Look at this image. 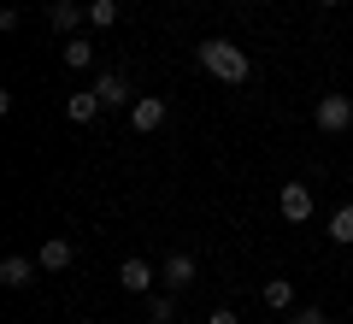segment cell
<instances>
[{
  "label": "cell",
  "instance_id": "6",
  "mask_svg": "<svg viewBox=\"0 0 353 324\" xmlns=\"http://www.w3.org/2000/svg\"><path fill=\"white\" fill-rule=\"evenodd\" d=\"M194 277H201V265H194V254H171V260H165V271H159V283L183 295V289H189Z\"/></svg>",
  "mask_w": 353,
  "mask_h": 324
},
{
  "label": "cell",
  "instance_id": "2",
  "mask_svg": "<svg viewBox=\"0 0 353 324\" xmlns=\"http://www.w3.org/2000/svg\"><path fill=\"white\" fill-rule=\"evenodd\" d=\"M312 118H318L324 136H341V130H353V100H347V95H318Z\"/></svg>",
  "mask_w": 353,
  "mask_h": 324
},
{
  "label": "cell",
  "instance_id": "10",
  "mask_svg": "<svg viewBox=\"0 0 353 324\" xmlns=\"http://www.w3.org/2000/svg\"><path fill=\"white\" fill-rule=\"evenodd\" d=\"M36 260H41V271H65V265L77 260V242H71V236H48Z\"/></svg>",
  "mask_w": 353,
  "mask_h": 324
},
{
  "label": "cell",
  "instance_id": "4",
  "mask_svg": "<svg viewBox=\"0 0 353 324\" xmlns=\"http://www.w3.org/2000/svg\"><path fill=\"white\" fill-rule=\"evenodd\" d=\"M159 124H165V100H159V95H136V106H130V130L153 136Z\"/></svg>",
  "mask_w": 353,
  "mask_h": 324
},
{
  "label": "cell",
  "instance_id": "19",
  "mask_svg": "<svg viewBox=\"0 0 353 324\" xmlns=\"http://www.w3.org/2000/svg\"><path fill=\"white\" fill-rule=\"evenodd\" d=\"M318 6H341V0H318Z\"/></svg>",
  "mask_w": 353,
  "mask_h": 324
},
{
  "label": "cell",
  "instance_id": "5",
  "mask_svg": "<svg viewBox=\"0 0 353 324\" xmlns=\"http://www.w3.org/2000/svg\"><path fill=\"white\" fill-rule=\"evenodd\" d=\"M94 95H101V106H136L124 71H101V77H94Z\"/></svg>",
  "mask_w": 353,
  "mask_h": 324
},
{
  "label": "cell",
  "instance_id": "18",
  "mask_svg": "<svg viewBox=\"0 0 353 324\" xmlns=\"http://www.w3.org/2000/svg\"><path fill=\"white\" fill-rule=\"evenodd\" d=\"M206 324H241V318H236V312H230V307H218V312H212V318H206Z\"/></svg>",
  "mask_w": 353,
  "mask_h": 324
},
{
  "label": "cell",
  "instance_id": "17",
  "mask_svg": "<svg viewBox=\"0 0 353 324\" xmlns=\"http://www.w3.org/2000/svg\"><path fill=\"white\" fill-rule=\"evenodd\" d=\"M289 324H330V318H324L318 307H294V312H289Z\"/></svg>",
  "mask_w": 353,
  "mask_h": 324
},
{
  "label": "cell",
  "instance_id": "12",
  "mask_svg": "<svg viewBox=\"0 0 353 324\" xmlns=\"http://www.w3.org/2000/svg\"><path fill=\"white\" fill-rule=\"evenodd\" d=\"M59 59L71 65V71H83V65H94V41H83V36H65V48H59Z\"/></svg>",
  "mask_w": 353,
  "mask_h": 324
},
{
  "label": "cell",
  "instance_id": "11",
  "mask_svg": "<svg viewBox=\"0 0 353 324\" xmlns=\"http://www.w3.org/2000/svg\"><path fill=\"white\" fill-rule=\"evenodd\" d=\"M65 118H71V124H94V118H101V95H94V88L71 95V100H65Z\"/></svg>",
  "mask_w": 353,
  "mask_h": 324
},
{
  "label": "cell",
  "instance_id": "1",
  "mask_svg": "<svg viewBox=\"0 0 353 324\" xmlns=\"http://www.w3.org/2000/svg\"><path fill=\"white\" fill-rule=\"evenodd\" d=\"M194 59H201V71H206V77H218V83H230V88L253 77L248 48H236V41H224V36H206L201 48H194Z\"/></svg>",
  "mask_w": 353,
  "mask_h": 324
},
{
  "label": "cell",
  "instance_id": "7",
  "mask_svg": "<svg viewBox=\"0 0 353 324\" xmlns=\"http://www.w3.org/2000/svg\"><path fill=\"white\" fill-rule=\"evenodd\" d=\"M83 18H88L83 0H53V6H48V24L59 30V36H77V24H83Z\"/></svg>",
  "mask_w": 353,
  "mask_h": 324
},
{
  "label": "cell",
  "instance_id": "15",
  "mask_svg": "<svg viewBox=\"0 0 353 324\" xmlns=\"http://www.w3.org/2000/svg\"><path fill=\"white\" fill-rule=\"evenodd\" d=\"M88 24H94V30H112L118 24V0H88Z\"/></svg>",
  "mask_w": 353,
  "mask_h": 324
},
{
  "label": "cell",
  "instance_id": "8",
  "mask_svg": "<svg viewBox=\"0 0 353 324\" xmlns=\"http://www.w3.org/2000/svg\"><path fill=\"white\" fill-rule=\"evenodd\" d=\"M36 265H41V260L6 254V260H0V283H6V289H30V283H36Z\"/></svg>",
  "mask_w": 353,
  "mask_h": 324
},
{
  "label": "cell",
  "instance_id": "9",
  "mask_svg": "<svg viewBox=\"0 0 353 324\" xmlns=\"http://www.w3.org/2000/svg\"><path fill=\"white\" fill-rule=\"evenodd\" d=\"M118 283H124L130 295H148V289H153V265L141 260V254H130V260L118 265Z\"/></svg>",
  "mask_w": 353,
  "mask_h": 324
},
{
  "label": "cell",
  "instance_id": "16",
  "mask_svg": "<svg viewBox=\"0 0 353 324\" xmlns=\"http://www.w3.org/2000/svg\"><path fill=\"white\" fill-rule=\"evenodd\" d=\"M171 318H176V301L171 295H153L148 301V324H171Z\"/></svg>",
  "mask_w": 353,
  "mask_h": 324
},
{
  "label": "cell",
  "instance_id": "3",
  "mask_svg": "<svg viewBox=\"0 0 353 324\" xmlns=\"http://www.w3.org/2000/svg\"><path fill=\"white\" fill-rule=\"evenodd\" d=\"M277 212L289 218V225H306V218H312V189H306V183H283Z\"/></svg>",
  "mask_w": 353,
  "mask_h": 324
},
{
  "label": "cell",
  "instance_id": "14",
  "mask_svg": "<svg viewBox=\"0 0 353 324\" xmlns=\"http://www.w3.org/2000/svg\"><path fill=\"white\" fill-rule=\"evenodd\" d=\"M330 242L353 248V200H347V207H336V212H330Z\"/></svg>",
  "mask_w": 353,
  "mask_h": 324
},
{
  "label": "cell",
  "instance_id": "13",
  "mask_svg": "<svg viewBox=\"0 0 353 324\" xmlns=\"http://www.w3.org/2000/svg\"><path fill=\"white\" fill-rule=\"evenodd\" d=\"M259 295H265V307H271V312H294V283H283V277H271Z\"/></svg>",
  "mask_w": 353,
  "mask_h": 324
}]
</instances>
